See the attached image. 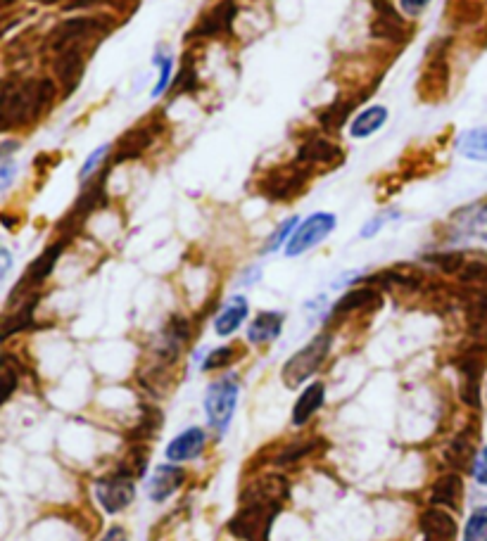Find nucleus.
Instances as JSON below:
<instances>
[{
    "mask_svg": "<svg viewBox=\"0 0 487 541\" xmlns=\"http://www.w3.org/2000/svg\"><path fill=\"white\" fill-rule=\"evenodd\" d=\"M55 84L50 79H29L22 84H5L3 103H0V117L3 129L27 124L31 119L41 117L43 110L53 103Z\"/></svg>",
    "mask_w": 487,
    "mask_h": 541,
    "instance_id": "obj_1",
    "label": "nucleus"
},
{
    "mask_svg": "<svg viewBox=\"0 0 487 541\" xmlns=\"http://www.w3.org/2000/svg\"><path fill=\"white\" fill-rule=\"evenodd\" d=\"M281 508L283 506L274 501L240 499V508L229 520V532L238 541H269L271 527Z\"/></svg>",
    "mask_w": 487,
    "mask_h": 541,
    "instance_id": "obj_2",
    "label": "nucleus"
},
{
    "mask_svg": "<svg viewBox=\"0 0 487 541\" xmlns=\"http://www.w3.org/2000/svg\"><path fill=\"white\" fill-rule=\"evenodd\" d=\"M331 345L333 337L328 333H321L316 335L309 345L297 349V352L286 361V366H283L281 378L286 387L297 390V387L305 385L307 380H312L314 375L321 371V366L326 364L328 354H331Z\"/></svg>",
    "mask_w": 487,
    "mask_h": 541,
    "instance_id": "obj_3",
    "label": "nucleus"
},
{
    "mask_svg": "<svg viewBox=\"0 0 487 541\" xmlns=\"http://www.w3.org/2000/svg\"><path fill=\"white\" fill-rule=\"evenodd\" d=\"M238 394H240V385H238L236 373L221 375V378H217L210 387H207L205 416H207V423H210V428L217 430L219 435H224V432L229 430L233 413H236V406H238Z\"/></svg>",
    "mask_w": 487,
    "mask_h": 541,
    "instance_id": "obj_4",
    "label": "nucleus"
},
{
    "mask_svg": "<svg viewBox=\"0 0 487 541\" xmlns=\"http://www.w3.org/2000/svg\"><path fill=\"white\" fill-rule=\"evenodd\" d=\"M487 368V345L485 342H473L466 349H461L457 356V373H459V397L461 402L471 409L480 406V383Z\"/></svg>",
    "mask_w": 487,
    "mask_h": 541,
    "instance_id": "obj_5",
    "label": "nucleus"
},
{
    "mask_svg": "<svg viewBox=\"0 0 487 541\" xmlns=\"http://www.w3.org/2000/svg\"><path fill=\"white\" fill-rule=\"evenodd\" d=\"M96 499L98 504L103 506L105 513L117 515L134 504L136 499V477H129L119 470H112L110 475L100 477L96 480Z\"/></svg>",
    "mask_w": 487,
    "mask_h": 541,
    "instance_id": "obj_6",
    "label": "nucleus"
},
{
    "mask_svg": "<svg viewBox=\"0 0 487 541\" xmlns=\"http://www.w3.org/2000/svg\"><path fill=\"white\" fill-rule=\"evenodd\" d=\"M335 224H338V219H335V214L331 212H316L312 216H307V219L295 228L293 238L288 240L286 257L293 259L314 250L316 245L324 243L328 235L335 231Z\"/></svg>",
    "mask_w": 487,
    "mask_h": 541,
    "instance_id": "obj_7",
    "label": "nucleus"
},
{
    "mask_svg": "<svg viewBox=\"0 0 487 541\" xmlns=\"http://www.w3.org/2000/svg\"><path fill=\"white\" fill-rule=\"evenodd\" d=\"M110 24L105 19L96 17H74L62 22L58 29L50 34V43H53L55 53H65V50L81 48V43H86L93 36H105Z\"/></svg>",
    "mask_w": 487,
    "mask_h": 541,
    "instance_id": "obj_8",
    "label": "nucleus"
},
{
    "mask_svg": "<svg viewBox=\"0 0 487 541\" xmlns=\"http://www.w3.org/2000/svg\"><path fill=\"white\" fill-rule=\"evenodd\" d=\"M309 178V167L302 162L290 164V167H281L262 181V193L269 197V200L276 202H288L293 200L295 195H300L307 186Z\"/></svg>",
    "mask_w": 487,
    "mask_h": 541,
    "instance_id": "obj_9",
    "label": "nucleus"
},
{
    "mask_svg": "<svg viewBox=\"0 0 487 541\" xmlns=\"http://www.w3.org/2000/svg\"><path fill=\"white\" fill-rule=\"evenodd\" d=\"M65 247H67V238L55 240L53 245H48L46 250H43L41 257L31 262L27 273H24L22 283L17 285L12 295H20V292H22V295H24V292H29V295H36V288H41V285L46 283L48 276L55 269V264H58V259L62 257V252H65Z\"/></svg>",
    "mask_w": 487,
    "mask_h": 541,
    "instance_id": "obj_10",
    "label": "nucleus"
},
{
    "mask_svg": "<svg viewBox=\"0 0 487 541\" xmlns=\"http://www.w3.org/2000/svg\"><path fill=\"white\" fill-rule=\"evenodd\" d=\"M236 15H238L236 0H221V3L214 5V8L200 19L198 27H195L188 36L191 38H219V36L231 34V27H233V22H236Z\"/></svg>",
    "mask_w": 487,
    "mask_h": 541,
    "instance_id": "obj_11",
    "label": "nucleus"
},
{
    "mask_svg": "<svg viewBox=\"0 0 487 541\" xmlns=\"http://www.w3.org/2000/svg\"><path fill=\"white\" fill-rule=\"evenodd\" d=\"M373 10H376V17H373L371 34L376 38H385V41L400 43L409 36L407 24L400 17V10L390 3V0H373Z\"/></svg>",
    "mask_w": 487,
    "mask_h": 541,
    "instance_id": "obj_12",
    "label": "nucleus"
},
{
    "mask_svg": "<svg viewBox=\"0 0 487 541\" xmlns=\"http://www.w3.org/2000/svg\"><path fill=\"white\" fill-rule=\"evenodd\" d=\"M419 530L423 541H457V520L452 511L440 506H430L421 513Z\"/></svg>",
    "mask_w": 487,
    "mask_h": 541,
    "instance_id": "obj_13",
    "label": "nucleus"
},
{
    "mask_svg": "<svg viewBox=\"0 0 487 541\" xmlns=\"http://www.w3.org/2000/svg\"><path fill=\"white\" fill-rule=\"evenodd\" d=\"M461 501H464V480H461L457 470L435 480L433 489H430V506H440L452 513H459Z\"/></svg>",
    "mask_w": 487,
    "mask_h": 541,
    "instance_id": "obj_14",
    "label": "nucleus"
},
{
    "mask_svg": "<svg viewBox=\"0 0 487 541\" xmlns=\"http://www.w3.org/2000/svg\"><path fill=\"white\" fill-rule=\"evenodd\" d=\"M476 442H478V428L468 425L459 432L457 437L445 447V461L454 470H466L468 466L473 468V461H476Z\"/></svg>",
    "mask_w": 487,
    "mask_h": 541,
    "instance_id": "obj_15",
    "label": "nucleus"
},
{
    "mask_svg": "<svg viewBox=\"0 0 487 541\" xmlns=\"http://www.w3.org/2000/svg\"><path fill=\"white\" fill-rule=\"evenodd\" d=\"M345 155L338 145H333L326 138H309L305 145L300 148V157L297 162H302L305 167H338L343 162Z\"/></svg>",
    "mask_w": 487,
    "mask_h": 541,
    "instance_id": "obj_16",
    "label": "nucleus"
},
{
    "mask_svg": "<svg viewBox=\"0 0 487 541\" xmlns=\"http://www.w3.org/2000/svg\"><path fill=\"white\" fill-rule=\"evenodd\" d=\"M186 477L188 473L179 466H157L153 470V477H150V485H148L150 499H153L155 504H164L169 496L179 492V489L183 487V482H186Z\"/></svg>",
    "mask_w": 487,
    "mask_h": 541,
    "instance_id": "obj_17",
    "label": "nucleus"
},
{
    "mask_svg": "<svg viewBox=\"0 0 487 541\" xmlns=\"http://www.w3.org/2000/svg\"><path fill=\"white\" fill-rule=\"evenodd\" d=\"M207 444V435L202 428H188L183 430L179 437H174L167 447V458L172 463H181V461H193L198 458L202 451H205Z\"/></svg>",
    "mask_w": 487,
    "mask_h": 541,
    "instance_id": "obj_18",
    "label": "nucleus"
},
{
    "mask_svg": "<svg viewBox=\"0 0 487 541\" xmlns=\"http://www.w3.org/2000/svg\"><path fill=\"white\" fill-rule=\"evenodd\" d=\"M288 480L283 475H262L259 480L250 482L248 487H245L243 499H262V501H274V504H286L288 499Z\"/></svg>",
    "mask_w": 487,
    "mask_h": 541,
    "instance_id": "obj_19",
    "label": "nucleus"
},
{
    "mask_svg": "<svg viewBox=\"0 0 487 541\" xmlns=\"http://www.w3.org/2000/svg\"><path fill=\"white\" fill-rule=\"evenodd\" d=\"M381 302H383L381 290L373 288V285H364V288L350 290L347 295L340 297V302L333 307L331 316L343 318L347 314H352V311H369L381 307Z\"/></svg>",
    "mask_w": 487,
    "mask_h": 541,
    "instance_id": "obj_20",
    "label": "nucleus"
},
{
    "mask_svg": "<svg viewBox=\"0 0 487 541\" xmlns=\"http://www.w3.org/2000/svg\"><path fill=\"white\" fill-rule=\"evenodd\" d=\"M250 314V304L243 295L231 297L229 302L224 304V309L219 311L217 318H214V333L219 337H229L236 333V330L243 326L245 318Z\"/></svg>",
    "mask_w": 487,
    "mask_h": 541,
    "instance_id": "obj_21",
    "label": "nucleus"
},
{
    "mask_svg": "<svg viewBox=\"0 0 487 541\" xmlns=\"http://www.w3.org/2000/svg\"><path fill=\"white\" fill-rule=\"evenodd\" d=\"M283 321H286V314L281 311H262L248 326V340L252 345H269L281 335Z\"/></svg>",
    "mask_w": 487,
    "mask_h": 541,
    "instance_id": "obj_22",
    "label": "nucleus"
},
{
    "mask_svg": "<svg viewBox=\"0 0 487 541\" xmlns=\"http://www.w3.org/2000/svg\"><path fill=\"white\" fill-rule=\"evenodd\" d=\"M326 402V385L324 383H312L305 387V392L297 397V402L293 406V423L297 428L307 425L309 420L316 416V411L321 409Z\"/></svg>",
    "mask_w": 487,
    "mask_h": 541,
    "instance_id": "obj_23",
    "label": "nucleus"
},
{
    "mask_svg": "<svg viewBox=\"0 0 487 541\" xmlns=\"http://www.w3.org/2000/svg\"><path fill=\"white\" fill-rule=\"evenodd\" d=\"M55 72H58V79L62 81V86H65V91L72 93L74 88L79 86L81 74H84V55H81V48L60 53L58 62H55Z\"/></svg>",
    "mask_w": 487,
    "mask_h": 541,
    "instance_id": "obj_24",
    "label": "nucleus"
},
{
    "mask_svg": "<svg viewBox=\"0 0 487 541\" xmlns=\"http://www.w3.org/2000/svg\"><path fill=\"white\" fill-rule=\"evenodd\" d=\"M155 133L153 129H145V126H138V129L129 131L126 136L119 140V145L115 148V159H112V164H122L126 159H134L150 148V143H153Z\"/></svg>",
    "mask_w": 487,
    "mask_h": 541,
    "instance_id": "obj_25",
    "label": "nucleus"
},
{
    "mask_svg": "<svg viewBox=\"0 0 487 541\" xmlns=\"http://www.w3.org/2000/svg\"><path fill=\"white\" fill-rule=\"evenodd\" d=\"M388 107L383 105H371L366 107L354 117V122L350 124V136L352 138H369L376 131H381L385 122H388Z\"/></svg>",
    "mask_w": 487,
    "mask_h": 541,
    "instance_id": "obj_26",
    "label": "nucleus"
},
{
    "mask_svg": "<svg viewBox=\"0 0 487 541\" xmlns=\"http://www.w3.org/2000/svg\"><path fill=\"white\" fill-rule=\"evenodd\" d=\"M466 316L476 340L487 345V290L471 292V297H468L466 302Z\"/></svg>",
    "mask_w": 487,
    "mask_h": 541,
    "instance_id": "obj_27",
    "label": "nucleus"
},
{
    "mask_svg": "<svg viewBox=\"0 0 487 541\" xmlns=\"http://www.w3.org/2000/svg\"><path fill=\"white\" fill-rule=\"evenodd\" d=\"M454 224H457V231L464 235L487 240V205H473L468 209H461L459 214H454Z\"/></svg>",
    "mask_w": 487,
    "mask_h": 541,
    "instance_id": "obj_28",
    "label": "nucleus"
},
{
    "mask_svg": "<svg viewBox=\"0 0 487 541\" xmlns=\"http://www.w3.org/2000/svg\"><path fill=\"white\" fill-rule=\"evenodd\" d=\"M457 150L459 155L473 159V162H487V126L461 133L457 138Z\"/></svg>",
    "mask_w": 487,
    "mask_h": 541,
    "instance_id": "obj_29",
    "label": "nucleus"
},
{
    "mask_svg": "<svg viewBox=\"0 0 487 541\" xmlns=\"http://www.w3.org/2000/svg\"><path fill=\"white\" fill-rule=\"evenodd\" d=\"M164 416L160 409H155V406H143L141 418H138L134 432H131V439H134V444H145L150 442V439L157 437V432L162 430Z\"/></svg>",
    "mask_w": 487,
    "mask_h": 541,
    "instance_id": "obj_30",
    "label": "nucleus"
},
{
    "mask_svg": "<svg viewBox=\"0 0 487 541\" xmlns=\"http://www.w3.org/2000/svg\"><path fill=\"white\" fill-rule=\"evenodd\" d=\"M145 468H148V447H143V444H131L129 454H126L122 463L117 466L119 473L136 477V480L145 473Z\"/></svg>",
    "mask_w": 487,
    "mask_h": 541,
    "instance_id": "obj_31",
    "label": "nucleus"
},
{
    "mask_svg": "<svg viewBox=\"0 0 487 541\" xmlns=\"http://www.w3.org/2000/svg\"><path fill=\"white\" fill-rule=\"evenodd\" d=\"M464 541H487V508H478L464 527Z\"/></svg>",
    "mask_w": 487,
    "mask_h": 541,
    "instance_id": "obj_32",
    "label": "nucleus"
},
{
    "mask_svg": "<svg viewBox=\"0 0 487 541\" xmlns=\"http://www.w3.org/2000/svg\"><path fill=\"white\" fill-rule=\"evenodd\" d=\"M295 228H297V216H293V219H288V221H283V224L274 231V235H271V238L267 240V245H264V252H276L278 247L288 245V240L293 238Z\"/></svg>",
    "mask_w": 487,
    "mask_h": 541,
    "instance_id": "obj_33",
    "label": "nucleus"
},
{
    "mask_svg": "<svg viewBox=\"0 0 487 541\" xmlns=\"http://www.w3.org/2000/svg\"><path fill=\"white\" fill-rule=\"evenodd\" d=\"M236 347H219L214 349V352H210V356L205 359V364H202V368L205 371H219V368H229L233 361H236Z\"/></svg>",
    "mask_w": 487,
    "mask_h": 541,
    "instance_id": "obj_34",
    "label": "nucleus"
},
{
    "mask_svg": "<svg viewBox=\"0 0 487 541\" xmlns=\"http://www.w3.org/2000/svg\"><path fill=\"white\" fill-rule=\"evenodd\" d=\"M155 65L160 67V79H157V86L153 95H162L167 88H172V74H174V57L164 55V57H155Z\"/></svg>",
    "mask_w": 487,
    "mask_h": 541,
    "instance_id": "obj_35",
    "label": "nucleus"
},
{
    "mask_svg": "<svg viewBox=\"0 0 487 541\" xmlns=\"http://www.w3.org/2000/svg\"><path fill=\"white\" fill-rule=\"evenodd\" d=\"M309 451H314V442H300V444H290L274 458L276 466H290V463H295L297 458L307 456Z\"/></svg>",
    "mask_w": 487,
    "mask_h": 541,
    "instance_id": "obj_36",
    "label": "nucleus"
},
{
    "mask_svg": "<svg viewBox=\"0 0 487 541\" xmlns=\"http://www.w3.org/2000/svg\"><path fill=\"white\" fill-rule=\"evenodd\" d=\"M352 110V103H338L333 107H328V110L324 112V117H321V122H324L326 129H340V126L345 124L347 114H350Z\"/></svg>",
    "mask_w": 487,
    "mask_h": 541,
    "instance_id": "obj_37",
    "label": "nucleus"
},
{
    "mask_svg": "<svg viewBox=\"0 0 487 541\" xmlns=\"http://www.w3.org/2000/svg\"><path fill=\"white\" fill-rule=\"evenodd\" d=\"M107 152H110V145H103V148H98L96 152H91V155H88L84 167H81V174H79L81 181L86 183L88 176L96 174V171L100 169V164H103V159L107 157Z\"/></svg>",
    "mask_w": 487,
    "mask_h": 541,
    "instance_id": "obj_38",
    "label": "nucleus"
},
{
    "mask_svg": "<svg viewBox=\"0 0 487 541\" xmlns=\"http://www.w3.org/2000/svg\"><path fill=\"white\" fill-rule=\"evenodd\" d=\"M195 81H198V76H195L193 69L183 67L181 74L176 76V81L172 84V88H169V93L172 95H181V93H191L195 88Z\"/></svg>",
    "mask_w": 487,
    "mask_h": 541,
    "instance_id": "obj_39",
    "label": "nucleus"
},
{
    "mask_svg": "<svg viewBox=\"0 0 487 541\" xmlns=\"http://www.w3.org/2000/svg\"><path fill=\"white\" fill-rule=\"evenodd\" d=\"M392 216H397V212H383V214L373 216V219L369 221V224H366V226L362 228V233H359V235H362V238H366V240L373 238V235H376L378 231H381V228H383L385 224H388V221L392 219Z\"/></svg>",
    "mask_w": 487,
    "mask_h": 541,
    "instance_id": "obj_40",
    "label": "nucleus"
},
{
    "mask_svg": "<svg viewBox=\"0 0 487 541\" xmlns=\"http://www.w3.org/2000/svg\"><path fill=\"white\" fill-rule=\"evenodd\" d=\"M471 473H473V477H476V482L480 487H487V447L478 451L476 461H473Z\"/></svg>",
    "mask_w": 487,
    "mask_h": 541,
    "instance_id": "obj_41",
    "label": "nucleus"
},
{
    "mask_svg": "<svg viewBox=\"0 0 487 541\" xmlns=\"http://www.w3.org/2000/svg\"><path fill=\"white\" fill-rule=\"evenodd\" d=\"M430 5V0H400V8L407 17H419Z\"/></svg>",
    "mask_w": 487,
    "mask_h": 541,
    "instance_id": "obj_42",
    "label": "nucleus"
},
{
    "mask_svg": "<svg viewBox=\"0 0 487 541\" xmlns=\"http://www.w3.org/2000/svg\"><path fill=\"white\" fill-rule=\"evenodd\" d=\"M12 176H15V164L10 159H3V167H0V186H3V190H8Z\"/></svg>",
    "mask_w": 487,
    "mask_h": 541,
    "instance_id": "obj_43",
    "label": "nucleus"
},
{
    "mask_svg": "<svg viewBox=\"0 0 487 541\" xmlns=\"http://www.w3.org/2000/svg\"><path fill=\"white\" fill-rule=\"evenodd\" d=\"M100 541H126V530H124V527H119V525L110 527V530H107V534Z\"/></svg>",
    "mask_w": 487,
    "mask_h": 541,
    "instance_id": "obj_44",
    "label": "nucleus"
},
{
    "mask_svg": "<svg viewBox=\"0 0 487 541\" xmlns=\"http://www.w3.org/2000/svg\"><path fill=\"white\" fill-rule=\"evenodd\" d=\"M0 259H3V271H0V276H8V271H10V266H12V257H10V252L8 250H5V247H3V250H0Z\"/></svg>",
    "mask_w": 487,
    "mask_h": 541,
    "instance_id": "obj_45",
    "label": "nucleus"
},
{
    "mask_svg": "<svg viewBox=\"0 0 487 541\" xmlns=\"http://www.w3.org/2000/svg\"><path fill=\"white\" fill-rule=\"evenodd\" d=\"M98 3H103V0H72L69 8L77 10V8H88V5H98Z\"/></svg>",
    "mask_w": 487,
    "mask_h": 541,
    "instance_id": "obj_46",
    "label": "nucleus"
},
{
    "mask_svg": "<svg viewBox=\"0 0 487 541\" xmlns=\"http://www.w3.org/2000/svg\"><path fill=\"white\" fill-rule=\"evenodd\" d=\"M257 278H259V269H252L250 273H245V278L240 280V285H252Z\"/></svg>",
    "mask_w": 487,
    "mask_h": 541,
    "instance_id": "obj_47",
    "label": "nucleus"
},
{
    "mask_svg": "<svg viewBox=\"0 0 487 541\" xmlns=\"http://www.w3.org/2000/svg\"><path fill=\"white\" fill-rule=\"evenodd\" d=\"M41 3H58V0H41Z\"/></svg>",
    "mask_w": 487,
    "mask_h": 541,
    "instance_id": "obj_48",
    "label": "nucleus"
},
{
    "mask_svg": "<svg viewBox=\"0 0 487 541\" xmlns=\"http://www.w3.org/2000/svg\"><path fill=\"white\" fill-rule=\"evenodd\" d=\"M485 394H487V392H485Z\"/></svg>",
    "mask_w": 487,
    "mask_h": 541,
    "instance_id": "obj_49",
    "label": "nucleus"
}]
</instances>
